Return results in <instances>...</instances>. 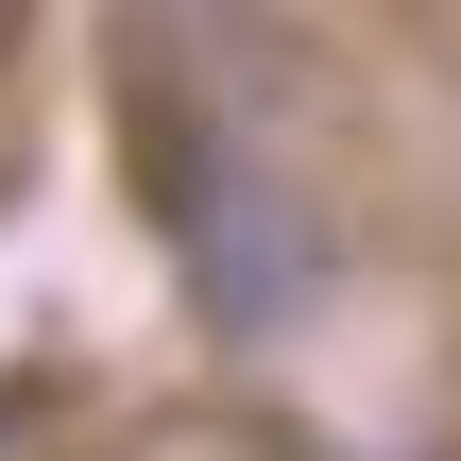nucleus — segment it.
I'll return each instance as SVG.
<instances>
[{
    "label": "nucleus",
    "mask_w": 461,
    "mask_h": 461,
    "mask_svg": "<svg viewBox=\"0 0 461 461\" xmlns=\"http://www.w3.org/2000/svg\"><path fill=\"white\" fill-rule=\"evenodd\" d=\"M17 17H34V0H0V51H17Z\"/></svg>",
    "instance_id": "1"
}]
</instances>
